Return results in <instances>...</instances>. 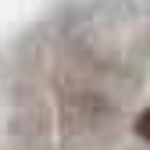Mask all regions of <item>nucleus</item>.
Segmentation results:
<instances>
[{
	"mask_svg": "<svg viewBox=\"0 0 150 150\" xmlns=\"http://www.w3.org/2000/svg\"><path fill=\"white\" fill-rule=\"evenodd\" d=\"M136 132H139L143 139H150V107H146L143 115H139V122H136Z\"/></svg>",
	"mask_w": 150,
	"mask_h": 150,
	"instance_id": "nucleus-1",
	"label": "nucleus"
}]
</instances>
